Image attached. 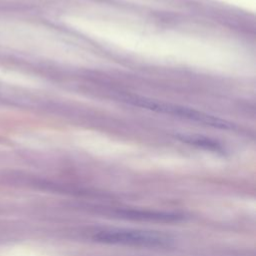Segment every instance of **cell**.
Instances as JSON below:
<instances>
[{
	"label": "cell",
	"mask_w": 256,
	"mask_h": 256,
	"mask_svg": "<svg viewBox=\"0 0 256 256\" xmlns=\"http://www.w3.org/2000/svg\"><path fill=\"white\" fill-rule=\"evenodd\" d=\"M179 139L185 143L190 145H194L200 148H204L211 151H221V145L215 140H211L207 137L199 136V135H179Z\"/></svg>",
	"instance_id": "cell-4"
},
{
	"label": "cell",
	"mask_w": 256,
	"mask_h": 256,
	"mask_svg": "<svg viewBox=\"0 0 256 256\" xmlns=\"http://www.w3.org/2000/svg\"><path fill=\"white\" fill-rule=\"evenodd\" d=\"M92 239L104 244L141 248H166L173 244V238L163 232L124 228L99 230L93 234Z\"/></svg>",
	"instance_id": "cell-1"
},
{
	"label": "cell",
	"mask_w": 256,
	"mask_h": 256,
	"mask_svg": "<svg viewBox=\"0 0 256 256\" xmlns=\"http://www.w3.org/2000/svg\"><path fill=\"white\" fill-rule=\"evenodd\" d=\"M117 214L126 219L139 220V221H152V222H177L182 219L180 215L160 212V211H151V210H135V209H125L119 210Z\"/></svg>",
	"instance_id": "cell-3"
},
{
	"label": "cell",
	"mask_w": 256,
	"mask_h": 256,
	"mask_svg": "<svg viewBox=\"0 0 256 256\" xmlns=\"http://www.w3.org/2000/svg\"><path fill=\"white\" fill-rule=\"evenodd\" d=\"M123 100L132 105H135V106L147 108L149 110H153L156 112H161V113H165V114H169V115H173V116H177V117L186 118L189 120H193V121L205 124V125H209V126H213V127H217V128H221V129H231L234 127L231 123H229L225 120L213 117L211 115H208L203 112H199L197 110L190 109L187 107H182V106L173 105L170 103L154 101L151 99L138 97V96H128V97L123 98Z\"/></svg>",
	"instance_id": "cell-2"
}]
</instances>
